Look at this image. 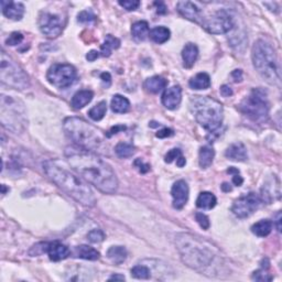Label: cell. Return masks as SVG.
I'll list each match as a JSON object with an SVG mask.
<instances>
[{
	"instance_id": "obj_56",
	"label": "cell",
	"mask_w": 282,
	"mask_h": 282,
	"mask_svg": "<svg viewBox=\"0 0 282 282\" xmlns=\"http://www.w3.org/2000/svg\"><path fill=\"white\" fill-rule=\"evenodd\" d=\"M1 188H2V194H5V193H6V186H5V185H2Z\"/></svg>"
},
{
	"instance_id": "obj_54",
	"label": "cell",
	"mask_w": 282,
	"mask_h": 282,
	"mask_svg": "<svg viewBox=\"0 0 282 282\" xmlns=\"http://www.w3.org/2000/svg\"><path fill=\"white\" fill-rule=\"evenodd\" d=\"M110 280H125V277L124 276H118V275H115L110 277Z\"/></svg>"
},
{
	"instance_id": "obj_18",
	"label": "cell",
	"mask_w": 282,
	"mask_h": 282,
	"mask_svg": "<svg viewBox=\"0 0 282 282\" xmlns=\"http://www.w3.org/2000/svg\"><path fill=\"white\" fill-rule=\"evenodd\" d=\"M47 255L52 261H61L66 259L71 255V250L65 245L59 243V241H54V243H49Z\"/></svg>"
},
{
	"instance_id": "obj_37",
	"label": "cell",
	"mask_w": 282,
	"mask_h": 282,
	"mask_svg": "<svg viewBox=\"0 0 282 282\" xmlns=\"http://www.w3.org/2000/svg\"><path fill=\"white\" fill-rule=\"evenodd\" d=\"M23 41V35L20 32H13L11 33L8 39L6 40V45H18Z\"/></svg>"
},
{
	"instance_id": "obj_20",
	"label": "cell",
	"mask_w": 282,
	"mask_h": 282,
	"mask_svg": "<svg viewBox=\"0 0 282 282\" xmlns=\"http://www.w3.org/2000/svg\"><path fill=\"white\" fill-rule=\"evenodd\" d=\"M71 253H72L74 257L81 258V259L85 260H97L99 259V256H101V253H99L96 249L86 245L77 246Z\"/></svg>"
},
{
	"instance_id": "obj_17",
	"label": "cell",
	"mask_w": 282,
	"mask_h": 282,
	"mask_svg": "<svg viewBox=\"0 0 282 282\" xmlns=\"http://www.w3.org/2000/svg\"><path fill=\"white\" fill-rule=\"evenodd\" d=\"M1 9L2 14L5 15V17L8 19L15 20H21L23 15H25V6L21 2H14V1H1Z\"/></svg>"
},
{
	"instance_id": "obj_38",
	"label": "cell",
	"mask_w": 282,
	"mask_h": 282,
	"mask_svg": "<svg viewBox=\"0 0 282 282\" xmlns=\"http://www.w3.org/2000/svg\"><path fill=\"white\" fill-rule=\"evenodd\" d=\"M119 5H120L122 8H125L126 10L128 11H133V10H136L137 8L140 6V1H138V0H120L119 1Z\"/></svg>"
},
{
	"instance_id": "obj_43",
	"label": "cell",
	"mask_w": 282,
	"mask_h": 282,
	"mask_svg": "<svg viewBox=\"0 0 282 282\" xmlns=\"http://www.w3.org/2000/svg\"><path fill=\"white\" fill-rule=\"evenodd\" d=\"M134 166H136L139 170V172L141 173H147L150 171V165L148 163H145L141 159H137V160L134 161Z\"/></svg>"
},
{
	"instance_id": "obj_19",
	"label": "cell",
	"mask_w": 282,
	"mask_h": 282,
	"mask_svg": "<svg viewBox=\"0 0 282 282\" xmlns=\"http://www.w3.org/2000/svg\"><path fill=\"white\" fill-rule=\"evenodd\" d=\"M225 156L229 160L239 162H243L248 158L247 149H246L245 145L241 144V142H236V144L230 145L227 150H226Z\"/></svg>"
},
{
	"instance_id": "obj_28",
	"label": "cell",
	"mask_w": 282,
	"mask_h": 282,
	"mask_svg": "<svg viewBox=\"0 0 282 282\" xmlns=\"http://www.w3.org/2000/svg\"><path fill=\"white\" fill-rule=\"evenodd\" d=\"M216 203H217L216 196L214 195L213 193L209 192H202L196 200L197 208L203 209H212L215 208Z\"/></svg>"
},
{
	"instance_id": "obj_13",
	"label": "cell",
	"mask_w": 282,
	"mask_h": 282,
	"mask_svg": "<svg viewBox=\"0 0 282 282\" xmlns=\"http://www.w3.org/2000/svg\"><path fill=\"white\" fill-rule=\"evenodd\" d=\"M261 198L255 193H249L234 202L232 210L237 217L246 218L256 212L259 208Z\"/></svg>"
},
{
	"instance_id": "obj_25",
	"label": "cell",
	"mask_w": 282,
	"mask_h": 282,
	"mask_svg": "<svg viewBox=\"0 0 282 282\" xmlns=\"http://www.w3.org/2000/svg\"><path fill=\"white\" fill-rule=\"evenodd\" d=\"M107 257L115 265H121L127 259V250L122 246H113L107 252Z\"/></svg>"
},
{
	"instance_id": "obj_14",
	"label": "cell",
	"mask_w": 282,
	"mask_h": 282,
	"mask_svg": "<svg viewBox=\"0 0 282 282\" xmlns=\"http://www.w3.org/2000/svg\"><path fill=\"white\" fill-rule=\"evenodd\" d=\"M173 198V208L182 209L189 200V185L184 180H178L173 184L171 190Z\"/></svg>"
},
{
	"instance_id": "obj_45",
	"label": "cell",
	"mask_w": 282,
	"mask_h": 282,
	"mask_svg": "<svg viewBox=\"0 0 282 282\" xmlns=\"http://www.w3.org/2000/svg\"><path fill=\"white\" fill-rule=\"evenodd\" d=\"M154 6L157 7L158 14L163 15V14L166 13V6H165L164 2H162V1H156V2H154Z\"/></svg>"
},
{
	"instance_id": "obj_23",
	"label": "cell",
	"mask_w": 282,
	"mask_h": 282,
	"mask_svg": "<svg viewBox=\"0 0 282 282\" xmlns=\"http://www.w3.org/2000/svg\"><path fill=\"white\" fill-rule=\"evenodd\" d=\"M166 85H168V81L165 78L161 76H152L149 77L148 79H146L145 82V89L148 90L149 93L152 94H158L160 93L162 89H164Z\"/></svg>"
},
{
	"instance_id": "obj_16",
	"label": "cell",
	"mask_w": 282,
	"mask_h": 282,
	"mask_svg": "<svg viewBox=\"0 0 282 282\" xmlns=\"http://www.w3.org/2000/svg\"><path fill=\"white\" fill-rule=\"evenodd\" d=\"M182 101V89L178 85H174L165 90L162 94V104L170 110H173L178 107Z\"/></svg>"
},
{
	"instance_id": "obj_6",
	"label": "cell",
	"mask_w": 282,
	"mask_h": 282,
	"mask_svg": "<svg viewBox=\"0 0 282 282\" xmlns=\"http://www.w3.org/2000/svg\"><path fill=\"white\" fill-rule=\"evenodd\" d=\"M253 66L261 77L271 85L280 83V73L278 59L273 47L264 40H258L252 51Z\"/></svg>"
},
{
	"instance_id": "obj_47",
	"label": "cell",
	"mask_w": 282,
	"mask_h": 282,
	"mask_svg": "<svg viewBox=\"0 0 282 282\" xmlns=\"http://www.w3.org/2000/svg\"><path fill=\"white\" fill-rule=\"evenodd\" d=\"M124 130H126V126L117 125V126H115V127H113L112 129H110L108 136L110 137V136H113V134H118L119 132H124Z\"/></svg>"
},
{
	"instance_id": "obj_1",
	"label": "cell",
	"mask_w": 282,
	"mask_h": 282,
	"mask_svg": "<svg viewBox=\"0 0 282 282\" xmlns=\"http://www.w3.org/2000/svg\"><path fill=\"white\" fill-rule=\"evenodd\" d=\"M67 162L75 172L101 192L114 194L118 189V178L108 163L90 150L79 147H67L65 149Z\"/></svg>"
},
{
	"instance_id": "obj_11",
	"label": "cell",
	"mask_w": 282,
	"mask_h": 282,
	"mask_svg": "<svg viewBox=\"0 0 282 282\" xmlns=\"http://www.w3.org/2000/svg\"><path fill=\"white\" fill-rule=\"evenodd\" d=\"M202 26L208 33L223 34L233 29L234 19L228 11L218 10L210 17L204 18Z\"/></svg>"
},
{
	"instance_id": "obj_24",
	"label": "cell",
	"mask_w": 282,
	"mask_h": 282,
	"mask_svg": "<svg viewBox=\"0 0 282 282\" xmlns=\"http://www.w3.org/2000/svg\"><path fill=\"white\" fill-rule=\"evenodd\" d=\"M214 157H215V151L209 146H204L200 149L198 153V163L202 169H208L213 163Z\"/></svg>"
},
{
	"instance_id": "obj_39",
	"label": "cell",
	"mask_w": 282,
	"mask_h": 282,
	"mask_svg": "<svg viewBox=\"0 0 282 282\" xmlns=\"http://www.w3.org/2000/svg\"><path fill=\"white\" fill-rule=\"evenodd\" d=\"M195 218H196V222L198 223V225L201 226L203 229H208L210 223H209V220L208 217L205 215L203 213H196L195 214Z\"/></svg>"
},
{
	"instance_id": "obj_41",
	"label": "cell",
	"mask_w": 282,
	"mask_h": 282,
	"mask_svg": "<svg viewBox=\"0 0 282 282\" xmlns=\"http://www.w3.org/2000/svg\"><path fill=\"white\" fill-rule=\"evenodd\" d=\"M252 279L256 281H271L272 277L269 276V273H267L264 270H258V271H255L252 275Z\"/></svg>"
},
{
	"instance_id": "obj_34",
	"label": "cell",
	"mask_w": 282,
	"mask_h": 282,
	"mask_svg": "<svg viewBox=\"0 0 282 282\" xmlns=\"http://www.w3.org/2000/svg\"><path fill=\"white\" fill-rule=\"evenodd\" d=\"M107 112V104L105 101L99 102L96 106H94L92 109L89 112V116L93 119L95 121L102 120L103 118L105 117Z\"/></svg>"
},
{
	"instance_id": "obj_52",
	"label": "cell",
	"mask_w": 282,
	"mask_h": 282,
	"mask_svg": "<svg viewBox=\"0 0 282 282\" xmlns=\"http://www.w3.org/2000/svg\"><path fill=\"white\" fill-rule=\"evenodd\" d=\"M185 163H186V160L183 156H180L177 159V164H178V166H180V168L184 166Z\"/></svg>"
},
{
	"instance_id": "obj_31",
	"label": "cell",
	"mask_w": 282,
	"mask_h": 282,
	"mask_svg": "<svg viewBox=\"0 0 282 282\" xmlns=\"http://www.w3.org/2000/svg\"><path fill=\"white\" fill-rule=\"evenodd\" d=\"M272 222L268 220H263L252 225V232L258 237H267L272 230Z\"/></svg>"
},
{
	"instance_id": "obj_7",
	"label": "cell",
	"mask_w": 282,
	"mask_h": 282,
	"mask_svg": "<svg viewBox=\"0 0 282 282\" xmlns=\"http://www.w3.org/2000/svg\"><path fill=\"white\" fill-rule=\"evenodd\" d=\"M0 79L2 84L15 89H27L30 86L28 74L14 59H11L3 51L1 52V62H0Z\"/></svg>"
},
{
	"instance_id": "obj_9",
	"label": "cell",
	"mask_w": 282,
	"mask_h": 282,
	"mask_svg": "<svg viewBox=\"0 0 282 282\" xmlns=\"http://www.w3.org/2000/svg\"><path fill=\"white\" fill-rule=\"evenodd\" d=\"M20 103L17 99L10 96L1 95V122L8 129L18 130L21 125L25 124V117L21 113L22 105H18Z\"/></svg>"
},
{
	"instance_id": "obj_4",
	"label": "cell",
	"mask_w": 282,
	"mask_h": 282,
	"mask_svg": "<svg viewBox=\"0 0 282 282\" xmlns=\"http://www.w3.org/2000/svg\"><path fill=\"white\" fill-rule=\"evenodd\" d=\"M190 108L198 124L210 133L220 128L223 122V105L212 97L194 96L191 99Z\"/></svg>"
},
{
	"instance_id": "obj_26",
	"label": "cell",
	"mask_w": 282,
	"mask_h": 282,
	"mask_svg": "<svg viewBox=\"0 0 282 282\" xmlns=\"http://www.w3.org/2000/svg\"><path fill=\"white\" fill-rule=\"evenodd\" d=\"M189 85L192 89H208L210 86V77L206 73H198L190 79Z\"/></svg>"
},
{
	"instance_id": "obj_42",
	"label": "cell",
	"mask_w": 282,
	"mask_h": 282,
	"mask_svg": "<svg viewBox=\"0 0 282 282\" xmlns=\"http://www.w3.org/2000/svg\"><path fill=\"white\" fill-rule=\"evenodd\" d=\"M182 156V152H181V150L180 149H172V150H170L168 153L165 154V162L166 163H171V162H173L174 160H177V159Z\"/></svg>"
},
{
	"instance_id": "obj_51",
	"label": "cell",
	"mask_w": 282,
	"mask_h": 282,
	"mask_svg": "<svg viewBox=\"0 0 282 282\" xmlns=\"http://www.w3.org/2000/svg\"><path fill=\"white\" fill-rule=\"evenodd\" d=\"M101 78H102V81L104 84H106V82H107V85H110V83H112V77H110V74L109 73H103L101 75Z\"/></svg>"
},
{
	"instance_id": "obj_22",
	"label": "cell",
	"mask_w": 282,
	"mask_h": 282,
	"mask_svg": "<svg viewBox=\"0 0 282 282\" xmlns=\"http://www.w3.org/2000/svg\"><path fill=\"white\" fill-rule=\"evenodd\" d=\"M198 57V49L195 45L193 43H188L183 47V51H182V59H183L184 66L191 69L194 65V63L196 62Z\"/></svg>"
},
{
	"instance_id": "obj_49",
	"label": "cell",
	"mask_w": 282,
	"mask_h": 282,
	"mask_svg": "<svg viewBox=\"0 0 282 282\" xmlns=\"http://www.w3.org/2000/svg\"><path fill=\"white\" fill-rule=\"evenodd\" d=\"M99 55H101V54H99L98 51L92 50V51H90V52L87 53V55H86V59H89V62H93V61H95V59H98V58H99Z\"/></svg>"
},
{
	"instance_id": "obj_27",
	"label": "cell",
	"mask_w": 282,
	"mask_h": 282,
	"mask_svg": "<svg viewBox=\"0 0 282 282\" xmlns=\"http://www.w3.org/2000/svg\"><path fill=\"white\" fill-rule=\"evenodd\" d=\"M112 110L116 114H125L130 109V102L128 101V98H126L125 96H121V95H115L112 99Z\"/></svg>"
},
{
	"instance_id": "obj_36",
	"label": "cell",
	"mask_w": 282,
	"mask_h": 282,
	"mask_svg": "<svg viewBox=\"0 0 282 282\" xmlns=\"http://www.w3.org/2000/svg\"><path fill=\"white\" fill-rule=\"evenodd\" d=\"M87 239L93 244L102 243V241L105 239V234L101 229H93L87 234Z\"/></svg>"
},
{
	"instance_id": "obj_53",
	"label": "cell",
	"mask_w": 282,
	"mask_h": 282,
	"mask_svg": "<svg viewBox=\"0 0 282 282\" xmlns=\"http://www.w3.org/2000/svg\"><path fill=\"white\" fill-rule=\"evenodd\" d=\"M280 221H281V214L278 213V218H277V229H278V232H280V230H281Z\"/></svg>"
},
{
	"instance_id": "obj_35",
	"label": "cell",
	"mask_w": 282,
	"mask_h": 282,
	"mask_svg": "<svg viewBox=\"0 0 282 282\" xmlns=\"http://www.w3.org/2000/svg\"><path fill=\"white\" fill-rule=\"evenodd\" d=\"M132 276L136 279L141 280H148L151 277V271L148 267L146 266H136L132 269Z\"/></svg>"
},
{
	"instance_id": "obj_10",
	"label": "cell",
	"mask_w": 282,
	"mask_h": 282,
	"mask_svg": "<svg viewBox=\"0 0 282 282\" xmlns=\"http://www.w3.org/2000/svg\"><path fill=\"white\" fill-rule=\"evenodd\" d=\"M76 69L71 64H54L47 71L46 78L58 89H66L76 81Z\"/></svg>"
},
{
	"instance_id": "obj_5",
	"label": "cell",
	"mask_w": 282,
	"mask_h": 282,
	"mask_svg": "<svg viewBox=\"0 0 282 282\" xmlns=\"http://www.w3.org/2000/svg\"><path fill=\"white\" fill-rule=\"evenodd\" d=\"M63 129L75 145L86 150L98 148L104 139L101 130L78 117L66 118L63 122Z\"/></svg>"
},
{
	"instance_id": "obj_32",
	"label": "cell",
	"mask_w": 282,
	"mask_h": 282,
	"mask_svg": "<svg viewBox=\"0 0 282 282\" xmlns=\"http://www.w3.org/2000/svg\"><path fill=\"white\" fill-rule=\"evenodd\" d=\"M119 45H120V41L117 38L108 34L105 39V42L101 46V52L99 53H101L102 57H109L112 54V51L118 49Z\"/></svg>"
},
{
	"instance_id": "obj_44",
	"label": "cell",
	"mask_w": 282,
	"mask_h": 282,
	"mask_svg": "<svg viewBox=\"0 0 282 282\" xmlns=\"http://www.w3.org/2000/svg\"><path fill=\"white\" fill-rule=\"evenodd\" d=\"M174 134L173 130L170 128H163L161 129L160 132L157 133V137L158 138H168V137H172Z\"/></svg>"
},
{
	"instance_id": "obj_46",
	"label": "cell",
	"mask_w": 282,
	"mask_h": 282,
	"mask_svg": "<svg viewBox=\"0 0 282 282\" xmlns=\"http://www.w3.org/2000/svg\"><path fill=\"white\" fill-rule=\"evenodd\" d=\"M221 94L223 95L224 97H229V96H232V95H233V90H232V89H230L229 86L223 85L221 87Z\"/></svg>"
},
{
	"instance_id": "obj_2",
	"label": "cell",
	"mask_w": 282,
	"mask_h": 282,
	"mask_svg": "<svg viewBox=\"0 0 282 282\" xmlns=\"http://www.w3.org/2000/svg\"><path fill=\"white\" fill-rule=\"evenodd\" d=\"M43 171L53 183L73 197L75 201L86 208H93L96 204V197L90 186L75 174L71 173L64 165L57 160H47L43 163Z\"/></svg>"
},
{
	"instance_id": "obj_3",
	"label": "cell",
	"mask_w": 282,
	"mask_h": 282,
	"mask_svg": "<svg viewBox=\"0 0 282 282\" xmlns=\"http://www.w3.org/2000/svg\"><path fill=\"white\" fill-rule=\"evenodd\" d=\"M176 245L182 261L200 272H205L215 260V253L210 246L190 234L177 235Z\"/></svg>"
},
{
	"instance_id": "obj_33",
	"label": "cell",
	"mask_w": 282,
	"mask_h": 282,
	"mask_svg": "<svg viewBox=\"0 0 282 282\" xmlns=\"http://www.w3.org/2000/svg\"><path fill=\"white\" fill-rule=\"evenodd\" d=\"M115 152H116L119 158L126 159L133 157L134 152H136V149H134L133 145L127 144V142H119L116 148H115Z\"/></svg>"
},
{
	"instance_id": "obj_50",
	"label": "cell",
	"mask_w": 282,
	"mask_h": 282,
	"mask_svg": "<svg viewBox=\"0 0 282 282\" xmlns=\"http://www.w3.org/2000/svg\"><path fill=\"white\" fill-rule=\"evenodd\" d=\"M232 76L235 82H240L241 78H243V72H241L240 70H235L232 73Z\"/></svg>"
},
{
	"instance_id": "obj_55",
	"label": "cell",
	"mask_w": 282,
	"mask_h": 282,
	"mask_svg": "<svg viewBox=\"0 0 282 282\" xmlns=\"http://www.w3.org/2000/svg\"><path fill=\"white\" fill-rule=\"evenodd\" d=\"M222 189H223L225 192H229V191H232V188H230L228 183H224L223 185H222Z\"/></svg>"
},
{
	"instance_id": "obj_8",
	"label": "cell",
	"mask_w": 282,
	"mask_h": 282,
	"mask_svg": "<svg viewBox=\"0 0 282 282\" xmlns=\"http://www.w3.org/2000/svg\"><path fill=\"white\" fill-rule=\"evenodd\" d=\"M240 112L255 121H263L269 114V102L264 89H255L252 90L239 105Z\"/></svg>"
},
{
	"instance_id": "obj_30",
	"label": "cell",
	"mask_w": 282,
	"mask_h": 282,
	"mask_svg": "<svg viewBox=\"0 0 282 282\" xmlns=\"http://www.w3.org/2000/svg\"><path fill=\"white\" fill-rule=\"evenodd\" d=\"M149 25L146 21H138L132 27L133 37L138 41H144L149 35Z\"/></svg>"
},
{
	"instance_id": "obj_12",
	"label": "cell",
	"mask_w": 282,
	"mask_h": 282,
	"mask_svg": "<svg viewBox=\"0 0 282 282\" xmlns=\"http://www.w3.org/2000/svg\"><path fill=\"white\" fill-rule=\"evenodd\" d=\"M39 28L45 37L54 39L62 33L64 29V23L59 15L50 13H41L39 17Z\"/></svg>"
},
{
	"instance_id": "obj_48",
	"label": "cell",
	"mask_w": 282,
	"mask_h": 282,
	"mask_svg": "<svg viewBox=\"0 0 282 282\" xmlns=\"http://www.w3.org/2000/svg\"><path fill=\"white\" fill-rule=\"evenodd\" d=\"M243 182H244V178L240 177V174L239 172H236L235 174L233 176V183L237 185V186H240L241 184H243Z\"/></svg>"
},
{
	"instance_id": "obj_21",
	"label": "cell",
	"mask_w": 282,
	"mask_h": 282,
	"mask_svg": "<svg viewBox=\"0 0 282 282\" xmlns=\"http://www.w3.org/2000/svg\"><path fill=\"white\" fill-rule=\"evenodd\" d=\"M94 97V93L92 90H79L74 95L72 101H71V105L74 109H82L83 107H85L87 104H89L92 102Z\"/></svg>"
},
{
	"instance_id": "obj_15",
	"label": "cell",
	"mask_w": 282,
	"mask_h": 282,
	"mask_svg": "<svg viewBox=\"0 0 282 282\" xmlns=\"http://www.w3.org/2000/svg\"><path fill=\"white\" fill-rule=\"evenodd\" d=\"M177 9L181 15H183L190 21L202 23L203 22V15L202 10L198 8L195 3L191 1H180L177 3Z\"/></svg>"
},
{
	"instance_id": "obj_40",
	"label": "cell",
	"mask_w": 282,
	"mask_h": 282,
	"mask_svg": "<svg viewBox=\"0 0 282 282\" xmlns=\"http://www.w3.org/2000/svg\"><path fill=\"white\" fill-rule=\"evenodd\" d=\"M95 19H96V15L90 13V11H86V10L82 11V13L78 14V15H77L78 22H82V23L94 21Z\"/></svg>"
},
{
	"instance_id": "obj_29",
	"label": "cell",
	"mask_w": 282,
	"mask_h": 282,
	"mask_svg": "<svg viewBox=\"0 0 282 282\" xmlns=\"http://www.w3.org/2000/svg\"><path fill=\"white\" fill-rule=\"evenodd\" d=\"M170 30L165 27H156L152 30H150L149 37L153 42L158 45H162L170 39Z\"/></svg>"
}]
</instances>
